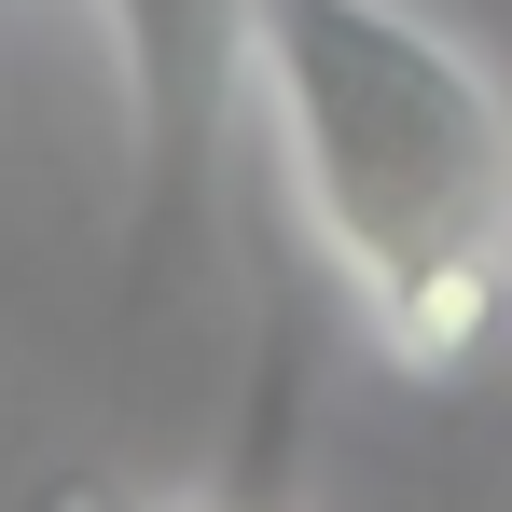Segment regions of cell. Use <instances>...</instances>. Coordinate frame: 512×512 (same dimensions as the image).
I'll return each mask as SVG.
<instances>
[{"instance_id": "6da1fadb", "label": "cell", "mask_w": 512, "mask_h": 512, "mask_svg": "<svg viewBox=\"0 0 512 512\" xmlns=\"http://www.w3.org/2000/svg\"><path fill=\"white\" fill-rule=\"evenodd\" d=\"M291 208L402 374H485L512 333V97L416 0H236Z\"/></svg>"}]
</instances>
